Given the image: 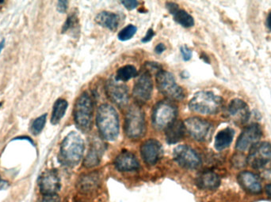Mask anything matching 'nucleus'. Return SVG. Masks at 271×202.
<instances>
[{
	"mask_svg": "<svg viewBox=\"0 0 271 202\" xmlns=\"http://www.w3.org/2000/svg\"><path fill=\"white\" fill-rule=\"evenodd\" d=\"M141 152L145 163L154 165L163 156V147L157 140L149 139L142 144Z\"/></svg>",
	"mask_w": 271,
	"mask_h": 202,
	"instance_id": "obj_16",
	"label": "nucleus"
},
{
	"mask_svg": "<svg viewBox=\"0 0 271 202\" xmlns=\"http://www.w3.org/2000/svg\"><path fill=\"white\" fill-rule=\"evenodd\" d=\"M103 152V144L100 141H94L88 155L86 156L84 165L87 167H93L99 165Z\"/></svg>",
	"mask_w": 271,
	"mask_h": 202,
	"instance_id": "obj_21",
	"label": "nucleus"
},
{
	"mask_svg": "<svg viewBox=\"0 0 271 202\" xmlns=\"http://www.w3.org/2000/svg\"><path fill=\"white\" fill-rule=\"evenodd\" d=\"M4 47H5V40L4 39L0 42V53L2 52L3 49H4Z\"/></svg>",
	"mask_w": 271,
	"mask_h": 202,
	"instance_id": "obj_42",
	"label": "nucleus"
},
{
	"mask_svg": "<svg viewBox=\"0 0 271 202\" xmlns=\"http://www.w3.org/2000/svg\"><path fill=\"white\" fill-rule=\"evenodd\" d=\"M265 190L268 196L271 197V184H268V185H265Z\"/></svg>",
	"mask_w": 271,
	"mask_h": 202,
	"instance_id": "obj_41",
	"label": "nucleus"
},
{
	"mask_svg": "<svg viewBox=\"0 0 271 202\" xmlns=\"http://www.w3.org/2000/svg\"><path fill=\"white\" fill-rule=\"evenodd\" d=\"M265 24H266L267 28L269 29V30L271 31V12H269L267 18H266V22H265Z\"/></svg>",
	"mask_w": 271,
	"mask_h": 202,
	"instance_id": "obj_39",
	"label": "nucleus"
},
{
	"mask_svg": "<svg viewBox=\"0 0 271 202\" xmlns=\"http://www.w3.org/2000/svg\"><path fill=\"white\" fill-rule=\"evenodd\" d=\"M271 161V145L269 143L258 142L251 147L247 157L249 165L254 169H261Z\"/></svg>",
	"mask_w": 271,
	"mask_h": 202,
	"instance_id": "obj_9",
	"label": "nucleus"
},
{
	"mask_svg": "<svg viewBox=\"0 0 271 202\" xmlns=\"http://www.w3.org/2000/svg\"><path fill=\"white\" fill-rule=\"evenodd\" d=\"M221 178L217 173L214 171H207L200 173L196 179V183L200 189H218L221 185Z\"/></svg>",
	"mask_w": 271,
	"mask_h": 202,
	"instance_id": "obj_20",
	"label": "nucleus"
},
{
	"mask_svg": "<svg viewBox=\"0 0 271 202\" xmlns=\"http://www.w3.org/2000/svg\"><path fill=\"white\" fill-rule=\"evenodd\" d=\"M116 168L120 171H137L140 167L138 158L130 152H122L114 160Z\"/></svg>",
	"mask_w": 271,
	"mask_h": 202,
	"instance_id": "obj_18",
	"label": "nucleus"
},
{
	"mask_svg": "<svg viewBox=\"0 0 271 202\" xmlns=\"http://www.w3.org/2000/svg\"><path fill=\"white\" fill-rule=\"evenodd\" d=\"M178 113L176 106L171 101L163 100L156 104L153 112V125L156 130L167 129L175 121Z\"/></svg>",
	"mask_w": 271,
	"mask_h": 202,
	"instance_id": "obj_6",
	"label": "nucleus"
},
{
	"mask_svg": "<svg viewBox=\"0 0 271 202\" xmlns=\"http://www.w3.org/2000/svg\"><path fill=\"white\" fill-rule=\"evenodd\" d=\"M75 123L80 131H90L92 126L93 116V102L91 97L87 93L80 95L75 104L73 111Z\"/></svg>",
	"mask_w": 271,
	"mask_h": 202,
	"instance_id": "obj_4",
	"label": "nucleus"
},
{
	"mask_svg": "<svg viewBox=\"0 0 271 202\" xmlns=\"http://www.w3.org/2000/svg\"><path fill=\"white\" fill-rule=\"evenodd\" d=\"M167 9L171 15H173L175 22L183 26L185 28H189L194 25V20L191 15H189L184 10L179 9L178 4L175 3H167Z\"/></svg>",
	"mask_w": 271,
	"mask_h": 202,
	"instance_id": "obj_19",
	"label": "nucleus"
},
{
	"mask_svg": "<svg viewBox=\"0 0 271 202\" xmlns=\"http://www.w3.org/2000/svg\"><path fill=\"white\" fill-rule=\"evenodd\" d=\"M14 140H26V141H28L29 142L31 143L32 145L34 146V141H33V140L30 139V137H17V138H15Z\"/></svg>",
	"mask_w": 271,
	"mask_h": 202,
	"instance_id": "obj_40",
	"label": "nucleus"
},
{
	"mask_svg": "<svg viewBox=\"0 0 271 202\" xmlns=\"http://www.w3.org/2000/svg\"><path fill=\"white\" fill-rule=\"evenodd\" d=\"M186 128L184 123L181 121H175L166 129V140L168 144H176L183 138Z\"/></svg>",
	"mask_w": 271,
	"mask_h": 202,
	"instance_id": "obj_22",
	"label": "nucleus"
},
{
	"mask_svg": "<svg viewBox=\"0 0 271 202\" xmlns=\"http://www.w3.org/2000/svg\"><path fill=\"white\" fill-rule=\"evenodd\" d=\"M228 113L232 120L237 125H243L250 119L251 113L248 105L240 99H234L228 107Z\"/></svg>",
	"mask_w": 271,
	"mask_h": 202,
	"instance_id": "obj_15",
	"label": "nucleus"
},
{
	"mask_svg": "<svg viewBox=\"0 0 271 202\" xmlns=\"http://www.w3.org/2000/svg\"><path fill=\"white\" fill-rule=\"evenodd\" d=\"M121 4L124 5V8L129 11L135 9L139 5V2L137 0H124V1H121Z\"/></svg>",
	"mask_w": 271,
	"mask_h": 202,
	"instance_id": "obj_32",
	"label": "nucleus"
},
{
	"mask_svg": "<svg viewBox=\"0 0 271 202\" xmlns=\"http://www.w3.org/2000/svg\"><path fill=\"white\" fill-rule=\"evenodd\" d=\"M40 190L43 194H56L60 189V180L56 170H48L41 174L39 178Z\"/></svg>",
	"mask_w": 271,
	"mask_h": 202,
	"instance_id": "obj_14",
	"label": "nucleus"
},
{
	"mask_svg": "<svg viewBox=\"0 0 271 202\" xmlns=\"http://www.w3.org/2000/svg\"><path fill=\"white\" fill-rule=\"evenodd\" d=\"M69 6V2L67 1H59L57 3V11L59 13H65Z\"/></svg>",
	"mask_w": 271,
	"mask_h": 202,
	"instance_id": "obj_34",
	"label": "nucleus"
},
{
	"mask_svg": "<svg viewBox=\"0 0 271 202\" xmlns=\"http://www.w3.org/2000/svg\"><path fill=\"white\" fill-rule=\"evenodd\" d=\"M44 202H59L57 194L46 195L44 198Z\"/></svg>",
	"mask_w": 271,
	"mask_h": 202,
	"instance_id": "obj_36",
	"label": "nucleus"
},
{
	"mask_svg": "<svg viewBox=\"0 0 271 202\" xmlns=\"http://www.w3.org/2000/svg\"><path fill=\"white\" fill-rule=\"evenodd\" d=\"M234 135V130L230 127H227L224 130H221L215 137L214 146H215L216 149L221 151L229 147L233 141Z\"/></svg>",
	"mask_w": 271,
	"mask_h": 202,
	"instance_id": "obj_25",
	"label": "nucleus"
},
{
	"mask_svg": "<svg viewBox=\"0 0 271 202\" xmlns=\"http://www.w3.org/2000/svg\"><path fill=\"white\" fill-rule=\"evenodd\" d=\"M84 143L76 132H71L62 141L59 149V161L66 167H76L84 156Z\"/></svg>",
	"mask_w": 271,
	"mask_h": 202,
	"instance_id": "obj_1",
	"label": "nucleus"
},
{
	"mask_svg": "<svg viewBox=\"0 0 271 202\" xmlns=\"http://www.w3.org/2000/svg\"><path fill=\"white\" fill-rule=\"evenodd\" d=\"M97 126L102 138L115 141L118 137L119 118L117 111L110 104H102L97 111Z\"/></svg>",
	"mask_w": 271,
	"mask_h": 202,
	"instance_id": "obj_2",
	"label": "nucleus"
},
{
	"mask_svg": "<svg viewBox=\"0 0 271 202\" xmlns=\"http://www.w3.org/2000/svg\"><path fill=\"white\" fill-rule=\"evenodd\" d=\"M173 157L178 165L186 169H196L201 160L197 152L188 145H179L174 149Z\"/></svg>",
	"mask_w": 271,
	"mask_h": 202,
	"instance_id": "obj_10",
	"label": "nucleus"
},
{
	"mask_svg": "<svg viewBox=\"0 0 271 202\" xmlns=\"http://www.w3.org/2000/svg\"><path fill=\"white\" fill-rule=\"evenodd\" d=\"M100 183V178L99 174L97 172L89 173V174H84L79 180L78 186L80 190L84 193L91 192L95 190Z\"/></svg>",
	"mask_w": 271,
	"mask_h": 202,
	"instance_id": "obj_24",
	"label": "nucleus"
},
{
	"mask_svg": "<svg viewBox=\"0 0 271 202\" xmlns=\"http://www.w3.org/2000/svg\"><path fill=\"white\" fill-rule=\"evenodd\" d=\"M156 85L162 94L171 100H182L185 97L183 89L177 85L173 74L160 71L156 74Z\"/></svg>",
	"mask_w": 271,
	"mask_h": 202,
	"instance_id": "obj_7",
	"label": "nucleus"
},
{
	"mask_svg": "<svg viewBox=\"0 0 271 202\" xmlns=\"http://www.w3.org/2000/svg\"><path fill=\"white\" fill-rule=\"evenodd\" d=\"M106 94L113 104L124 107L128 104V90L124 84H120L114 80H110L106 84Z\"/></svg>",
	"mask_w": 271,
	"mask_h": 202,
	"instance_id": "obj_13",
	"label": "nucleus"
},
{
	"mask_svg": "<svg viewBox=\"0 0 271 202\" xmlns=\"http://www.w3.org/2000/svg\"><path fill=\"white\" fill-rule=\"evenodd\" d=\"M238 182L246 192L251 194L262 193V184L259 177L251 171H241L238 174Z\"/></svg>",
	"mask_w": 271,
	"mask_h": 202,
	"instance_id": "obj_17",
	"label": "nucleus"
},
{
	"mask_svg": "<svg viewBox=\"0 0 271 202\" xmlns=\"http://www.w3.org/2000/svg\"><path fill=\"white\" fill-rule=\"evenodd\" d=\"M119 17L116 14L110 12H102L97 15L95 18L96 22L99 26L111 31H115L118 27Z\"/></svg>",
	"mask_w": 271,
	"mask_h": 202,
	"instance_id": "obj_23",
	"label": "nucleus"
},
{
	"mask_svg": "<svg viewBox=\"0 0 271 202\" xmlns=\"http://www.w3.org/2000/svg\"><path fill=\"white\" fill-rule=\"evenodd\" d=\"M67 100L63 99H59L54 104L52 108V117H51V123L52 125H57L60 122L62 118L64 116L65 112L67 111Z\"/></svg>",
	"mask_w": 271,
	"mask_h": 202,
	"instance_id": "obj_26",
	"label": "nucleus"
},
{
	"mask_svg": "<svg viewBox=\"0 0 271 202\" xmlns=\"http://www.w3.org/2000/svg\"><path fill=\"white\" fill-rule=\"evenodd\" d=\"M9 186V183L6 182L5 180H3L2 178H0V190H4V189H8Z\"/></svg>",
	"mask_w": 271,
	"mask_h": 202,
	"instance_id": "obj_38",
	"label": "nucleus"
},
{
	"mask_svg": "<svg viewBox=\"0 0 271 202\" xmlns=\"http://www.w3.org/2000/svg\"><path fill=\"white\" fill-rule=\"evenodd\" d=\"M2 105H3V102H0V108L2 107Z\"/></svg>",
	"mask_w": 271,
	"mask_h": 202,
	"instance_id": "obj_43",
	"label": "nucleus"
},
{
	"mask_svg": "<svg viewBox=\"0 0 271 202\" xmlns=\"http://www.w3.org/2000/svg\"><path fill=\"white\" fill-rule=\"evenodd\" d=\"M181 53H182V58L185 61H188L192 57V51L188 48L187 46L181 47Z\"/></svg>",
	"mask_w": 271,
	"mask_h": 202,
	"instance_id": "obj_33",
	"label": "nucleus"
},
{
	"mask_svg": "<svg viewBox=\"0 0 271 202\" xmlns=\"http://www.w3.org/2000/svg\"><path fill=\"white\" fill-rule=\"evenodd\" d=\"M184 125L186 131L195 141H207L212 134V124L198 117L186 119Z\"/></svg>",
	"mask_w": 271,
	"mask_h": 202,
	"instance_id": "obj_8",
	"label": "nucleus"
},
{
	"mask_svg": "<svg viewBox=\"0 0 271 202\" xmlns=\"http://www.w3.org/2000/svg\"><path fill=\"white\" fill-rule=\"evenodd\" d=\"M262 135V129L259 125L257 123L250 125L242 131L238 137L236 144V149L240 152L251 149V147L259 141Z\"/></svg>",
	"mask_w": 271,
	"mask_h": 202,
	"instance_id": "obj_12",
	"label": "nucleus"
},
{
	"mask_svg": "<svg viewBox=\"0 0 271 202\" xmlns=\"http://www.w3.org/2000/svg\"><path fill=\"white\" fill-rule=\"evenodd\" d=\"M78 25V18L76 14H72L67 17L62 29V33H66L69 30H73Z\"/></svg>",
	"mask_w": 271,
	"mask_h": 202,
	"instance_id": "obj_30",
	"label": "nucleus"
},
{
	"mask_svg": "<svg viewBox=\"0 0 271 202\" xmlns=\"http://www.w3.org/2000/svg\"><path fill=\"white\" fill-rule=\"evenodd\" d=\"M153 91V78L149 71H144L134 86L133 95L134 99L139 104H145L148 102L152 97Z\"/></svg>",
	"mask_w": 271,
	"mask_h": 202,
	"instance_id": "obj_11",
	"label": "nucleus"
},
{
	"mask_svg": "<svg viewBox=\"0 0 271 202\" xmlns=\"http://www.w3.org/2000/svg\"><path fill=\"white\" fill-rule=\"evenodd\" d=\"M155 36V32L153 31V29H149L148 30L147 34L145 35V37H144L142 39V42L143 43H148L149 41H150L151 40L153 39V37Z\"/></svg>",
	"mask_w": 271,
	"mask_h": 202,
	"instance_id": "obj_35",
	"label": "nucleus"
},
{
	"mask_svg": "<svg viewBox=\"0 0 271 202\" xmlns=\"http://www.w3.org/2000/svg\"><path fill=\"white\" fill-rule=\"evenodd\" d=\"M165 49L166 47L164 44H159V45L156 47L155 52H156V53H157V54H161V53H163V52L165 51Z\"/></svg>",
	"mask_w": 271,
	"mask_h": 202,
	"instance_id": "obj_37",
	"label": "nucleus"
},
{
	"mask_svg": "<svg viewBox=\"0 0 271 202\" xmlns=\"http://www.w3.org/2000/svg\"><path fill=\"white\" fill-rule=\"evenodd\" d=\"M124 130L127 136L132 139L143 137L146 132L145 114L138 105H132L128 108L124 122Z\"/></svg>",
	"mask_w": 271,
	"mask_h": 202,
	"instance_id": "obj_5",
	"label": "nucleus"
},
{
	"mask_svg": "<svg viewBox=\"0 0 271 202\" xmlns=\"http://www.w3.org/2000/svg\"><path fill=\"white\" fill-rule=\"evenodd\" d=\"M247 158L240 154H237L232 158V164L236 167H243L247 164Z\"/></svg>",
	"mask_w": 271,
	"mask_h": 202,
	"instance_id": "obj_31",
	"label": "nucleus"
},
{
	"mask_svg": "<svg viewBox=\"0 0 271 202\" xmlns=\"http://www.w3.org/2000/svg\"><path fill=\"white\" fill-rule=\"evenodd\" d=\"M223 100L212 92L200 91L196 93L189 101L191 111L202 115H214L221 110Z\"/></svg>",
	"mask_w": 271,
	"mask_h": 202,
	"instance_id": "obj_3",
	"label": "nucleus"
},
{
	"mask_svg": "<svg viewBox=\"0 0 271 202\" xmlns=\"http://www.w3.org/2000/svg\"><path fill=\"white\" fill-rule=\"evenodd\" d=\"M47 120V114L41 115L37 119H34L30 126V131L34 135L37 136L41 134L43 129L45 127Z\"/></svg>",
	"mask_w": 271,
	"mask_h": 202,
	"instance_id": "obj_28",
	"label": "nucleus"
},
{
	"mask_svg": "<svg viewBox=\"0 0 271 202\" xmlns=\"http://www.w3.org/2000/svg\"><path fill=\"white\" fill-rule=\"evenodd\" d=\"M138 72L135 67L132 65H126L117 70L116 73L115 81L117 82H127L138 76Z\"/></svg>",
	"mask_w": 271,
	"mask_h": 202,
	"instance_id": "obj_27",
	"label": "nucleus"
},
{
	"mask_svg": "<svg viewBox=\"0 0 271 202\" xmlns=\"http://www.w3.org/2000/svg\"><path fill=\"white\" fill-rule=\"evenodd\" d=\"M137 27L132 26V25H129V26H126L125 28L123 29L120 33L118 34V39L121 41H126L131 39L136 33H137Z\"/></svg>",
	"mask_w": 271,
	"mask_h": 202,
	"instance_id": "obj_29",
	"label": "nucleus"
}]
</instances>
